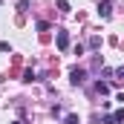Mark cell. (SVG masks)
<instances>
[{
    "label": "cell",
    "instance_id": "cell-10",
    "mask_svg": "<svg viewBox=\"0 0 124 124\" xmlns=\"http://www.w3.org/2000/svg\"><path fill=\"white\" fill-rule=\"evenodd\" d=\"M12 124H23V121H12Z\"/></svg>",
    "mask_w": 124,
    "mask_h": 124
},
{
    "label": "cell",
    "instance_id": "cell-3",
    "mask_svg": "<svg viewBox=\"0 0 124 124\" xmlns=\"http://www.w3.org/2000/svg\"><path fill=\"white\" fill-rule=\"evenodd\" d=\"M121 121H124V107L116 110L113 116H104V124H121Z\"/></svg>",
    "mask_w": 124,
    "mask_h": 124
},
{
    "label": "cell",
    "instance_id": "cell-1",
    "mask_svg": "<svg viewBox=\"0 0 124 124\" xmlns=\"http://www.w3.org/2000/svg\"><path fill=\"white\" fill-rule=\"evenodd\" d=\"M69 81H72L75 87H81V84L87 81V69H81V66H75V69L69 72Z\"/></svg>",
    "mask_w": 124,
    "mask_h": 124
},
{
    "label": "cell",
    "instance_id": "cell-4",
    "mask_svg": "<svg viewBox=\"0 0 124 124\" xmlns=\"http://www.w3.org/2000/svg\"><path fill=\"white\" fill-rule=\"evenodd\" d=\"M98 15H101V17H110V15H113V3H110V0H101V3H98Z\"/></svg>",
    "mask_w": 124,
    "mask_h": 124
},
{
    "label": "cell",
    "instance_id": "cell-9",
    "mask_svg": "<svg viewBox=\"0 0 124 124\" xmlns=\"http://www.w3.org/2000/svg\"><path fill=\"white\" fill-rule=\"evenodd\" d=\"M116 78H121V81H124V66H118V69H116Z\"/></svg>",
    "mask_w": 124,
    "mask_h": 124
},
{
    "label": "cell",
    "instance_id": "cell-2",
    "mask_svg": "<svg viewBox=\"0 0 124 124\" xmlns=\"http://www.w3.org/2000/svg\"><path fill=\"white\" fill-rule=\"evenodd\" d=\"M55 38H58V49L66 52V49H69V35H66L63 29H55Z\"/></svg>",
    "mask_w": 124,
    "mask_h": 124
},
{
    "label": "cell",
    "instance_id": "cell-6",
    "mask_svg": "<svg viewBox=\"0 0 124 124\" xmlns=\"http://www.w3.org/2000/svg\"><path fill=\"white\" fill-rule=\"evenodd\" d=\"M63 124H81V121H78V116H72V113H69V116L63 118Z\"/></svg>",
    "mask_w": 124,
    "mask_h": 124
},
{
    "label": "cell",
    "instance_id": "cell-8",
    "mask_svg": "<svg viewBox=\"0 0 124 124\" xmlns=\"http://www.w3.org/2000/svg\"><path fill=\"white\" fill-rule=\"evenodd\" d=\"M90 46H93V49H98V46H101V38H95V35H93V38H90Z\"/></svg>",
    "mask_w": 124,
    "mask_h": 124
},
{
    "label": "cell",
    "instance_id": "cell-11",
    "mask_svg": "<svg viewBox=\"0 0 124 124\" xmlns=\"http://www.w3.org/2000/svg\"><path fill=\"white\" fill-rule=\"evenodd\" d=\"M0 3H3V0H0Z\"/></svg>",
    "mask_w": 124,
    "mask_h": 124
},
{
    "label": "cell",
    "instance_id": "cell-7",
    "mask_svg": "<svg viewBox=\"0 0 124 124\" xmlns=\"http://www.w3.org/2000/svg\"><path fill=\"white\" fill-rule=\"evenodd\" d=\"M58 9H61L63 15H66V12H69V3H66V0H58Z\"/></svg>",
    "mask_w": 124,
    "mask_h": 124
},
{
    "label": "cell",
    "instance_id": "cell-5",
    "mask_svg": "<svg viewBox=\"0 0 124 124\" xmlns=\"http://www.w3.org/2000/svg\"><path fill=\"white\" fill-rule=\"evenodd\" d=\"M95 90H98L101 95H107V93H110V84H104V81H98V84H95Z\"/></svg>",
    "mask_w": 124,
    "mask_h": 124
}]
</instances>
